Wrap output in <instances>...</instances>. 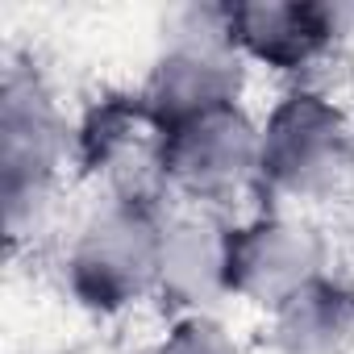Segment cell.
Here are the masks:
<instances>
[{
  "label": "cell",
  "mask_w": 354,
  "mask_h": 354,
  "mask_svg": "<svg viewBox=\"0 0 354 354\" xmlns=\"http://www.w3.org/2000/svg\"><path fill=\"white\" fill-rule=\"evenodd\" d=\"M354 171V129L317 92H292L259 129V175L271 196L321 201Z\"/></svg>",
  "instance_id": "cell-1"
},
{
  "label": "cell",
  "mask_w": 354,
  "mask_h": 354,
  "mask_svg": "<svg viewBox=\"0 0 354 354\" xmlns=\"http://www.w3.org/2000/svg\"><path fill=\"white\" fill-rule=\"evenodd\" d=\"M162 209L109 201L75 238L67 254L71 292L100 313H117L158 288L162 259Z\"/></svg>",
  "instance_id": "cell-2"
},
{
  "label": "cell",
  "mask_w": 354,
  "mask_h": 354,
  "mask_svg": "<svg viewBox=\"0 0 354 354\" xmlns=\"http://www.w3.org/2000/svg\"><path fill=\"white\" fill-rule=\"evenodd\" d=\"M63 154L67 125L50 92L38 84V75L9 71L0 100V188H5V221L13 238L42 213Z\"/></svg>",
  "instance_id": "cell-3"
},
{
  "label": "cell",
  "mask_w": 354,
  "mask_h": 354,
  "mask_svg": "<svg viewBox=\"0 0 354 354\" xmlns=\"http://www.w3.org/2000/svg\"><path fill=\"white\" fill-rule=\"evenodd\" d=\"M238 92H242L238 46L225 30V9H217L209 26L175 34V42L162 50L138 96L154 117V125L171 129L180 121L238 104Z\"/></svg>",
  "instance_id": "cell-4"
},
{
  "label": "cell",
  "mask_w": 354,
  "mask_h": 354,
  "mask_svg": "<svg viewBox=\"0 0 354 354\" xmlns=\"http://www.w3.org/2000/svg\"><path fill=\"white\" fill-rule=\"evenodd\" d=\"M259 175V129L230 104L162 129V180L201 205L234 201Z\"/></svg>",
  "instance_id": "cell-5"
},
{
  "label": "cell",
  "mask_w": 354,
  "mask_h": 354,
  "mask_svg": "<svg viewBox=\"0 0 354 354\" xmlns=\"http://www.w3.org/2000/svg\"><path fill=\"white\" fill-rule=\"evenodd\" d=\"M80 162L104 175L113 201L162 209V129L146 113L142 96H109L92 104L80 125Z\"/></svg>",
  "instance_id": "cell-6"
},
{
  "label": "cell",
  "mask_w": 354,
  "mask_h": 354,
  "mask_svg": "<svg viewBox=\"0 0 354 354\" xmlns=\"http://www.w3.org/2000/svg\"><path fill=\"white\" fill-rule=\"evenodd\" d=\"M321 275V238L288 217H259L225 234V288L279 308Z\"/></svg>",
  "instance_id": "cell-7"
},
{
  "label": "cell",
  "mask_w": 354,
  "mask_h": 354,
  "mask_svg": "<svg viewBox=\"0 0 354 354\" xmlns=\"http://www.w3.org/2000/svg\"><path fill=\"white\" fill-rule=\"evenodd\" d=\"M225 30L242 55L275 71H304L333 46L337 21L325 5L308 0H254L225 5Z\"/></svg>",
  "instance_id": "cell-8"
},
{
  "label": "cell",
  "mask_w": 354,
  "mask_h": 354,
  "mask_svg": "<svg viewBox=\"0 0 354 354\" xmlns=\"http://www.w3.org/2000/svg\"><path fill=\"white\" fill-rule=\"evenodd\" d=\"M225 234L209 217H180L162 230V259H158V296L188 317L217 304L225 288Z\"/></svg>",
  "instance_id": "cell-9"
},
{
  "label": "cell",
  "mask_w": 354,
  "mask_h": 354,
  "mask_svg": "<svg viewBox=\"0 0 354 354\" xmlns=\"http://www.w3.org/2000/svg\"><path fill=\"white\" fill-rule=\"evenodd\" d=\"M279 354H350L354 350V292L317 275L275 308Z\"/></svg>",
  "instance_id": "cell-10"
},
{
  "label": "cell",
  "mask_w": 354,
  "mask_h": 354,
  "mask_svg": "<svg viewBox=\"0 0 354 354\" xmlns=\"http://www.w3.org/2000/svg\"><path fill=\"white\" fill-rule=\"evenodd\" d=\"M158 354H242L234 346V337L225 333V325H217L213 317L196 313V317H184L167 333V342L158 346Z\"/></svg>",
  "instance_id": "cell-11"
}]
</instances>
